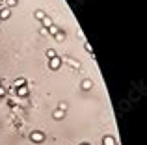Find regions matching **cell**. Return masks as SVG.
<instances>
[{
	"mask_svg": "<svg viewBox=\"0 0 147 145\" xmlns=\"http://www.w3.org/2000/svg\"><path fill=\"white\" fill-rule=\"evenodd\" d=\"M4 95H6V87L0 86V97H4Z\"/></svg>",
	"mask_w": 147,
	"mask_h": 145,
	"instance_id": "cell-16",
	"label": "cell"
},
{
	"mask_svg": "<svg viewBox=\"0 0 147 145\" xmlns=\"http://www.w3.org/2000/svg\"><path fill=\"white\" fill-rule=\"evenodd\" d=\"M61 63H63V60H61L60 56H56V58H52V60L49 62V67H50L52 71H58V69L61 67Z\"/></svg>",
	"mask_w": 147,
	"mask_h": 145,
	"instance_id": "cell-2",
	"label": "cell"
},
{
	"mask_svg": "<svg viewBox=\"0 0 147 145\" xmlns=\"http://www.w3.org/2000/svg\"><path fill=\"white\" fill-rule=\"evenodd\" d=\"M63 115H65V112H61V110H56V112L52 113V117L56 121H60V119H63Z\"/></svg>",
	"mask_w": 147,
	"mask_h": 145,
	"instance_id": "cell-7",
	"label": "cell"
},
{
	"mask_svg": "<svg viewBox=\"0 0 147 145\" xmlns=\"http://www.w3.org/2000/svg\"><path fill=\"white\" fill-rule=\"evenodd\" d=\"M41 24H43V28H49V26L52 24V19H50V17H45L43 21H41Z\"/></svg>",
	"mask_w": 147,
	"mask_h": 145,
	"instance_id": "cell-10",
	"label": "cell"
},
{
	"mask_svg": "<svg viewBox=\"0 0 147 145\" xmlns=\"http://www.w3.org/2000/svg\"><path fill=\"white\" fill-rule=\"evenodd\" d=\"M91 87H93V82H91V80H84V82H82V89L90 91Z\"/></svg>",
	"mask_w": 147,
	"mask_h": 145,
	"instance_id": "cell-6",
	"label": "cell"
},
{
	"mask_svg": "<svg viewBox=\"0 0 147 145\" xmlns=\"http://www.w3.org/2000/svg\"><path fill=\"white\" fill-rule=\"evenodd\" d=\"M84 48H86V52H88V54H91V56H93V50H91L90 43H84Z\"/></svg>",
	"mask_w": 147,
	"mask_h": 145,
	"instance_id": "cell-14",
	"label": "cell"
},
{
	"mask_svg": "<svg viewBox=\"0 0 147 145\" xmlns=\"http://www.w3.org/2000/svg\"><path fill=\"white\" fill-rule=\"evenodd\" d=\"M26 95H28V86L17 87V97H26Z\"/></svg>",
	"mask_w": 147,
	"mask_h": 145,
	"instance_id": "cell-4",
	"label": "cell"
},
{
	"mask_svg": "<svg viewBox=\"0 0 147 145\" xmlns=\"http://www.w3.org/2000/svg\"><path fill=\"white\" fill-rule=\"evenodd\" d=\"M11 17V9L9 7H4V9H0V21H6V19Z\"/></svg>",
	"mask_w": 147,
	"mask_h": 145,
	"instance_id": "cell-3",
	"label": "cell"
},
{
	"mask_svg": "<svg viewBox=\"0 0 147 145\" xmlns=\"http://www.w3.org/2000/svg\"><path fill=\"white\" fill-rule=\"evenodd\" d=\"M47 32H50V34H52V36H56V34L60 32V28H58V26H54V24H50L49 28H47Z\"/></svg>",
	"mask_w": 147,
	"mask_h": 145,
	"instance_id": "cell-9",
	"label": "cell"
},
{
	"mask_svg": "<svg viewBox=\"0 0 147 145\" xmlns=\"http://www.w3.org/2000/svg\"><path fill=\"white\" fill-rule=\"evenodd\" d=\"M21 86H26V80L24 78H17L13 82V87H15V89H17V87H21Z\"/></svg>",
	"mask_w": 147,
	"mask_h": 145,
	"instance_id": "cell-8",
	"label": "cell"
},
{
	"mask_svg": "<svg viewBox=\"0 0 147 145\" xmlns=\"http://www.w3.org/2000/svg\"><path fill=\"white\" fill-rule=\"evenodd\" d=\"M0 86H2V78H0Z\"/></svg>",
	"mask_w": 147,
	"mask_h": 145,
	"instance_id": "cell-18",
	"label": "cell"
},
{
	"mask_svg": "<svg viewBox=\"0 0 147 145\" xmlns=\"http://www.w3.org/2000/svg\"><path fill=\"white\" fill-rule=\"evenodd\" d=\"M102 145H115V138H114V136H104V138H102Z\"/></svg>",
	"mask_w": 147,
	"mask_h": 145,
	"instance_id": "cell-5",
	"label": "cell"
},
{
	"mask_svg": "<svg viewBox=\"0 0 147 145\" xmlns=\"http://www.w3.org/2000/svg\"><path fill=\"white\" fill-rule=\"evenodd\" d=\"M78 145H90V143H78Z\"/></svg>",
	"mask_w": 147,
	"mask_h": 145,
	"instance_id": "cell-17",
	"label": "cell"
},
{
	"mask_svg": "<svg viewBox=\"0 0 147 145\" xmlns=\"http://www.w3.org/2000/svg\"><path fill=\"white\" fill-rule=\"evenodd\" d=\"M47 58H49V60H52V58H56V52H54V50H52V48H49V50H47Z\"/></svg>",
	"mask_w": 147,
	"mask_h": 145,
	"instance_id": "cell-12",
	"label": "cell"
},
{
	"mask_svg": "<svg viewBox=\"0 0 147 145\" xmlns=\"http://www.w3.org/2000/svg\"><path fill=\"white\" fill-rule=\"evenodd\" d=\"M30 140H32L34 143H43L45 142V134L41 130H34L32 134H30Z\"/></svg>",
	"mask_w": 147,
	"mask_h": 145,
	"instance_id": "cell-1",
	"label": "cell"
},
{
	"mask_svg": "<svg viewBox=\"0 0 147 145\" xmlns=\"http://www.w3.org/2000/svg\"><path fill=\"white\" fill-rule=\"evenodd\" d=\"M58 110H61V112H65V110H67V102H63V101H61L60 104H58Z\"/></svg>",
	"mask_w": 147,
	"mask_h": 145,
	"instance_id": "cell-13",
	"label": "cell"
},
{
	"mask_svg": "<svg viewBox=\"0 0 147 145\" xmlns=\"http://www.w3.org/2000/svg\"><path fill=\"white\" fill-rule=\"evenodd\" d=\"M54 37H56V39H58V41H61V39H63V37H65V34H61V32H58V34H56V36H54Z\"/></svg>",
	"mask_w": 147,
	"mask_h": 145,
	"instance_id": "cell-15",
	"label": "cell"
},
{
	"mask_svg": "<svg viewBox=\"0 0 147 145\" xmlns=\"http://www.w3.org/2000/svg\"><path fill=\"white\" fill-rule=\"evenodd\" d=\"M36 17L39 19V21H43V19L47 17V13H45V11H41V9H37V11H36Z\"/></svg>",
	"mask_w": 147,
	"mask_h": 145,
	"instance_id": "cell-11",
	"label": "cell"
}]
</instances>
